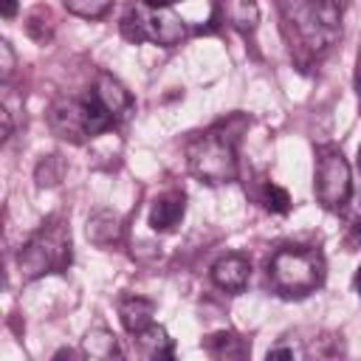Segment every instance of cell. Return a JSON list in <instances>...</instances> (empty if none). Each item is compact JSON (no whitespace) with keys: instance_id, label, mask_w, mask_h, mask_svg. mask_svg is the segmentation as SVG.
I'll use <instances>...</instances> for the list:
<instances>
[{"instance_id":"obj_1","label":"cell","mask_w":361,"mask_h":361,"mask_svg":"<svg viewBox=\"0 0 361 361\" xmlns=\"http://www.w3.org/2000/svg\"><path fill=\"white\" fill-rule=\"evenodd\" d=\"M268 279L276 293L302 299L324 282V257L313 245H282L268 262Z\"/></svg>"},{"instance_id":"obj_8","label":"cell","mask_w":361,"mask_h":361,"mask_svg":"<svg viewBox=\"0 0 361 361\" xmlns=\"http://www.w3.org/2000/svg\"><path fill=\"white\" fill-rule=\"evenodd\" d=\"M93 93H96V99L104 104V110H107L116 121L127 118V116L133 113V107H135L133 93H130V90H127V87H124L113 73H107V71H99V73H96Z\"/></svg>"},{"instance_id":"obj_9","label":"cell","mask_w":361,"mask_h":361,"mask_svg":"<svg viewBox=\"0 0 361 361\" xmlns=\"http://www.w3.org/2000/svg\"><path fill=\"white\" fill-rule=\"evenodd\" d=\"M183 214H186V195L180 189H169V192H164L152 200L147 223H149L152 231L166 234L183 220Z\"/></svg>"},{"instance_id":"obj_25","label":"cell","mask_w":361,"mask_h":361,"mask_svg":"<svg viewBox=\"0 0 361 361\" xmlns=\"http://www.w3.org/2000/svg\"><path fill=\"white\" fill-rule=\"evenodd\" d=\"M0 118H3V138H8V135H11V113L3 107V110H0Z\"/></svg>"},{"instance_id":"obj_29","label":"cell","mask_w":361,"mask_h":361,"mask_svg":"<svg viewBox=\"0 0 361 361\" xmlns=\"http://www.w3.org/2000/svg\"><path fill=\"white\" fill-rule=\"evenodd\" d=\"M358 169H361V147H358Z\"/></svg>"},{"instance_id":"obj_18","label":"cell","mask_w":361,"mask_h":361,"mask_svg":"<svg viewBox=\"0 0 361 361\" xmlns=\"http://www.w3.org/2000/svg\"><path fill=\"white\" fill-rule=\"evenodd\" d=\"M62 6L76 14V17H85V20H99L110 11L113 0H62Z\"/></svg>"},{"instance_id":"obj_6","label":"cell","mask_w":361,"mask_h":361,"mask_svg":"<svg viewBox=\"0 0 361 361\" xmlns=\"http://www.w3.org/2000/svg\"><path fill=\"white\" fill-rule=\"evenodd\" d=\"M48 127L56 138L71 141V144H82L85 138H90L87 116H85V99H73V96L54 99V104L48 107Z\"/></svg>"},{"instance_id":"obj_16","label":"cell","mask_w":361,"mask_h":361,"mask_svg":"<svg viewBox=\"0 0 361 361\" xmlns=\"http://www.w3.org/2000/svg\"><path fill=\"white\" fill-rule=\"evenodd\" d=\"M203 347H206V353L214 355V358H243V355H248V344H245L243 338H237L234 333H226V330L212 333V336L203 341Z\"/></svg>"},{"instance_id":"obj_24","label":"cell","mask_w":361,"mask_h":361,"mask_svg":"<svg viewBox=\"0 0 361 361\" xmlns=\"http://www.w3.org/2000/svg\"><path fill=\"white\" fill-rule=\"evenodd\" d=\"M271 358H293V350L290 347H274V350H268V361Z\"/></svg>"},{"instance_id":"obj_22","label":"cell","mask_w":361,"mask_h":361,"mask_svg":"<svg viewBox=\"0 0 361 361\" xmlns=\"http://www.w3.org/2000/svg\"><path fill=\"white\" fill-rule=\"evenodd\" d=\"M0 76H3V82H8L11 79V73H14V51H11V42L8 39H3L0 42Z\"/></svg>"},{"instance_id":"obj_5","label":"cell","mask_w":361,"mask_h":361,"mask_svg":"<svg viewBox=\"0 0 361 361\" xmlns=\"http://www.w3.org/2000/svg\"><path fill=\"white\" fill-rule=\"evenodd\" d=\"M316 200L327 212H341L353 195V172L344 152L333 144L316 149V172H313Z\"/></svg>"},{"instance_id":"obj_17","label":"cell","mask_w":361,"mask_h":361,"mask_svg":"<svg viewBox=\"0 0 361 361\" xmlns=\"http://www.w3.org/2000/svg\"><path fill=\"white\" fill-rule=\"evenodd\" d=\"M25 31H28V37H31L34 42H39V45L51 42V37H54V14H51V8L37 6V8L25 17Z\"/></svg>"},{"instance_id":"obj_23","label":"cell","mask_w":361,"mask_h":361,"mask_svg":"<svg viewBox=\"0 0 361 361\" xmlns=\"http://www.w3.org/2000/svg\"><path fill=\"white\" fill-rule=\"evenodd\" d=\"M0 14L8 20V17H14L17 14V0H0Z\"/></svg>"},{"instance_id":"obj_20","label":"cell","mask_w":361,"mask_h":361,"mask_svg":"<svg viewBox=\"0 0 361 361\" xmlns=\"http://www.w3.org/2000/svg\"><path fill=\"white\" fill-rule=\"evenodd\" d=\"M62 172H65V166H62L59 155H48L37 166V183L39 186H56L62 180Z\"/></svg>"},{"instance_id":"obj_11","label":"cell","mask_w":361,"mask_h":361,"mask_svg":"<svg viewBox=\"0 0 361 361\" xmlns=\"http://www.w3.org/2000/svg\"><path fill=\"white\" fill-rule=\"evenodd\" d=\"M152 316H155V302H152V299H144V296H124V299L118 302V319H121V324H124V330H127L130 336L147 330V327L155 322Z\"/></svg>"},{"instance_id":"obj_27","label":"cell","mask_w":361,"mask_h":361,"mask_svg":"<svg viewBox=\"0 0 361 361\" xmlns=\"http://www.w3.org/2000/svg\"><path fill=\"white\" fill-rule=\"evenodd\" d=\"M355 93H358V104H361V51L355 59Z\"/></svg>"},{"instance_id":"obj_12","label":"cell","mask_w":361,"mask_h":361,"mask_svg":"<svg viewBox=\"0 0 361 361\" xmlns=\"http://www.w3.org/2000/svg\"><path fill=\"white\" fill-rule=\"evenodd\" d=\"M217 6H220L223 20L234 31H240L245 37L257 31V25H259V6H257V0H217Z\"/></svg>"},{"instance_id":"obj_14","label":"cell","mask_w":361,"mask_h":361,"mask_svg":"<svg viewBox=\"0 0 361 361\" xmlns=\"http://www.w3.org/2000/svg\"><path fill=\"white\" fill-rule=\"evenodd\" d=\"M135 350L144 358H172V353H175L169 333L161 324H155V322L147 330L135 333Z\"/></svg>"},{"instance_id":"obj_15","label":"cell","mask_w":361,"mask_h":361,"mask_svg":"<svg viewBox=\"0 0 361 361\" xmlns=\"http://www.w3.org/2000/svg\"><path fill=\"white\" fill-rule=\"evenodd\" d=\"M82 353H85V358H96V361L121 358L118 338H116L107 327H93V330H87V336H85V341H82Z\"/></svg>"},{"instance_id":"obj_21","label":"cell","mask_w":361,"mask_h":361,"mask_svg":"<svg viewBox=\"0 0 361 361\" xmlns=\"http://www.w3.org/2000/svg\"><path fill=\"white\" fill-rule=\"evenodd\" d=\"M121 34H124V39H130V42H147V34H144V23H141V14H138V8H130L124 17H121Z\"/></svg>"},{"instance_id":"obj_3","label":"cell","mask_w":361,"mask_h":361,"mask_svg":"<svg viewBox=\"0 0 361 361\" xmlns=\"http://www.w3.org/2000/svg\"><path fill=\"white\" fill-rule=\"evenodd\" d=\"M186 164H189V172L209 186L231 183L240 169L237 166V144L223 130H206L189 141Z\"/></svg>"},{"instance_id":"obj_7","label":"cell","mask_w":361,"mask_h":361,"mask_svg":"<svg viewBox=\"0 0 361 361\" xmlns=\"http://www.w3.org/2000/svg\"><path fill=\"white\" fill-rule=\"evenodd\" d=\"M138 14H141V23H144V34L147 39L164 45V48H172L175 42L183 39L186 34V25L178 14H172L169 8H149V6H135Z\"/></svg>"},{"instance_id":"obj_10","label":"cell","mask_w":361,"mask_h":361,"mask_svg":"<svg viewBox=\"0 0 361 361\" xmlns=\"http://www.w3.org/2000/svg\"><path fill=\"white\" fill-rule=\"evenodd\" d=\"M251 279V262L243 254H226L212 265V282L226 293H243Z\"/></svg>"},{"instance_id":"obj_4","label":"cell","mask_w":361,"mask_h":361,"mask_svg":"<svg viewBox=\"0 0 361 361\" xmlns=\"http://www.w3.org/2000/svg\"><path fill=\"white\" fill-rule=\"evenodd\" d=\"M71 262V228L62 217H51L23 245L17 265L23 279H39L51 271H65Z\"/></svg>"},{"instance_id":"obj_2","label":"cell","mask_w":361,"mask_h":361,"mask_svg":"<svg viewBox=\"0 0 361 361\" xmlns=\"http://www.w3.org/2000/svg\"><path fill=\"white\" fill-rule=\"evenodd\" d=\"M285 25L313 54L327 51L341 34V14L333 0H274Z\"/></svg>"},{"instance_id":"obj_28","label":"cell","mask_w":361,"mask_h":361,"mask_svg":"<svg viewBox=\"0 0 361 361\" xmlns=\"http://www.w3.org/2000/svg\"><path fill=\"white\" fill-rule=\"evenodd\" d=\"M355 288H358V293H361V268H358V274H355Z\"/></svg>"},{"instance_id":"obj_26","label":"cell","mask_w":361,"mask_h":361,"mask_svg":"<svg viewBox=\"0 0 361 361\" xmlns=\"http://www.w3.org/2000/svg\"><path fill=\"white\" fill-rule=\"evenodd\" d=\"M144 6H149V8H172L178 0H141Z\"/></svg>"},{"instance_id":"obj_13","label":"cell","mask_w":361,"mask_h":361,"mask_svg":"<svg viewBox=\"0 0 361 361\" xmlns=\"http://www.w3.org/2000/svg\"><path fill=\"white\" fill-rule=\"evenodd\" d=\"M124 234V226H121V217L110 209H99L87 217V240L96 243V245H113L118 243Z\"/></svg>"},{"instance_id":"obj_19","label":"cell","mask_w":361,"mask_h":361,"mask_svg":"<svg viewBox=\"0 0 361 361\" xmlns=\"http://www.w3.org/2000/svg\"><path fill=\"white\" fill-rule=\"evenodd\" d=\"M262 203H265V209L274 212V214H288V212H290V195H288L282 186H276V183H265V189H262Z\"/></svg>"}]
</instances>
